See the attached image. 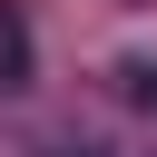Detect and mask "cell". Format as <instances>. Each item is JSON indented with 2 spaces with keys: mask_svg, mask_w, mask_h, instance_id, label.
Returning <instances> with one entry per match:
<instances>
[{
  "mask_svg": "<svg viewBox=\"0 0 157 157\" xmlns=\"http://www.w3.org/2000/svg\"><path fill=\"white\" fill-rule=\"evenodd\" d=\"M29 78V29H20V10H0V88H20Z\"/></svg>",
  "mask_w": 157,
  "mask_h": 157,
  "instance_id": "cell-1",
  "label": "cell"
},
{
  "mask_svg": "<svg viewBox=\"0 0 157 157\" xmlns=\"http://www.w3.org/2000/svg\"><path fill=\"white\" fill-rule=\"evenodd\" d=\"M118 78H128V98H137V108H157V69H147V59H128Z\"/></svg>",
  "mask_w": 157,
  "mask_h": 157,
  "instance_id": "cell-2",
  "label": "cell"
}]
</instances>
